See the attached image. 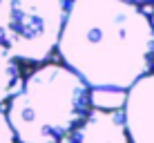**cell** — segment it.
<instances>
[{
  "label": "cell",
  "mask_w": 154,
  "mask_h": 143,
  "mask_svg": "<svg viewBox=\"0 0 154 143\" xmlns=\"http://www.w3.org/2000/svg\"><path fill=\"white\" fill-rule=\"evenodd\" d=\"M92 92H125L154 72V29L127 0H69L56 45Z\"/></svg>",
  "instance_id": "obj_1"
},
{
  "label": "cell",
  "mask_w": 154,
  "mask_h": 143,
  "mask_svg": "<svg viewBox=\"0 0 154 143\" xmlns=\"http://www.w3.org/2000/svg\"><path fill=\"white\" fill-rule=\"evenodd\" d=\"M92 107V89L67 65L47 63L23 78L7 121L20 143H58Z\"/></svg>",
  "instance_id": "obj_2"
},
{
  "label": "cell",
  "mask_w": 154,
  "mask_h": 143,
  "mask_svg": "<svg viewBox=\"0 0 154 143\" xmlns=\"http://www.w3.org/2000/svg\"><path fill=\"white\" fill-rule=\"evenodd\" d=\"M69 0H0V43L23 63H45L56 51Z\"/></svg>",
  "instance_id": "obj_3"
},
{
  "label": "cell",
  "mask_w": 154,
  "mask_h": 143,
  "mask_svg": "<svg viewBox=\"0 0 154 143\" xmlns=\"http://www.w3.org/2000/svg\"><path fill=\"white\" fill-rule=\"evenodd\" d=\"M121 112L130 143H154V72L125 89Z\"/></svg>",
  "instance_id": "obj_4"
},
{
  "label": "cell",
  "mask_w": 154,
  "mask_h": 143,
  "mask_svg": "<svg viewBox=\"0 0 154 143\" xmlns=\"http://www.w3.org/2000/svg\"><path fill=\"white\" fill-rule=\"evenodd\" d=\"M58 143H130L121 110L89 107Z\"/></svg>",
  "instance_id": "obj_5"
},
{
  "label": "cell",
  "mask_w": 154,
  "mask_h": 143,
  "mask_svg": "<svg viewBox=\"0 0 154 143\" xmlns=\"http://www.w3.org/2000/svg\"><path fill=\"white\" fill-rule=\"evenodd\" d=\"M23 83V74H20V63L16 56L0 43V105L7 103L16 94V89Z\"/></svg>",
  "instance_id": "obj_6"
},
{
  "label": "cell",
  "mask_w": 154,
  "mask_h": 143,
  "mask_svg": "<svg viewBox=\"0 0 154 143\" xmlns=\"http://www.w3.org/2000/svg\"><path fill=\"white\" fill-rule=\"evenodd\" d=\"M0 143H16L14 130L7 121V112H2V110H0Z\"/></svg>",
  "instance_id": "obj_7"
},
{
  "label": "cell",
  "mask_w": 154,
  "mask_h": 143,
  "mask_svg": "<svg viewBox=\"0 0 154 143\" xmlns=\"http://www.w3.org/2000/svg\"><path fill=\"white\" fill-rule=\"evenodd\" d=\"M127 2H132V5H150L154 0H127Z\"/></svg>",
  "instance_id": "obj_8"
},
{
  "label": "cell",
  "mask_w": 154,
  "mask_h": 143,
  "mask_svg": "<svg viewBox=\"0 0 154 143\" xmlns=\"http://www.w3.org/2000/svg\"><path fill=\"white\" fill-rule=\"evenodd\" d=\"M150 23H152V29H154V11H152V16H150Z\"/></svg>",
  "instance_id": "obj_9"
}]
</instances>
